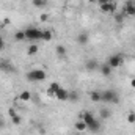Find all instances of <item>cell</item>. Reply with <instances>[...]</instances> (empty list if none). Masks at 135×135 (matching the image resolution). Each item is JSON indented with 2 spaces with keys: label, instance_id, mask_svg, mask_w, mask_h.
Here are the masks:
<instances>
[{
  "label": "cell",
  "instance_id": "obj_28",
  "mask_svg": "<svg viewBox=\"0 0 135 135\" xmlns=\"http://www.w3.org/2000/svg\"><path fill=\"white\" fill-rule=\"evenodd\" d=\"M5 49V41H3V38L0 36V50H3Z\"/></svg>",
  "mask_w": 135,
  "mask_h": 135
},
{
  "label": "cell",
  "instance_id": "obj_5",
  "mask_svg": "<svg viewBox=\"0 0 135 135\" xmlns=\"http://www.w3.org/2000/svg\"><path fill=\"white\" fill-rule=\"evenodd\" d=\"M107 65L112 68V69H115V68H121L123 65H124V55H123V54H113V55H110Z\"/></svg>",
  "mask_w": 135,
  "mask_h": 135
},
{
  "label": "cell",
  "instance_id": "obj_17",
  "mask_svg": "<svg viewBox=\"0 0 135 135\" xmlns=\"http://www.w3.org/2000/svg\"><path fill=\"white\" fill-rule=\"evenodd\" d=\"M99 71H101V74L102 75H105V77H108L110 74H112V68L108 66V65H102V66H99Z\"/></svg>",
  "mask_w": 135,
  "mask_h": 135
},
{
  "label": "cell",
  "instance_id": "obj_7",
  "mask_svg": "<svg viewBox=\"0 0 135 135\" xmlns=\"http://www.w3.org/2000/svg\"><path fill=\"white\" fill-rule=\"evenodd\" d=\"M99 9L102 13H105V14H113L116 11V2L115 0H108L107 3H104V5L99 6Z\"/></svg>",
  "mask_w": 135,
  "mask_h": 135
},
{
  "label": "cell",
  "instance_id": "obj_29",
  "mask_svg": "<svg viewBox=\"0 0 135 135\" xmlns=\"http://www.w3.org/2000/svg\"><path fill=\"white\" fill-rule=\"evenodd\" d=\"M96 2H98V3H99V6H101V5H104V3H107L108 0H96Z\"/></svg>",
  "mask_w": 135,
  "mask_h": 135
},
{
  "label": "cell",
  "instance_id": "obj_22",
  "mask_svg": "<svg viewBox=\"0 0 135 135\" xmlns=\"http://www.w3.org/2000/svg\"><path fill=\"white\" fill-rule=\"evenodd\" d=\"M14 39H16V41H25V32H24V30L16 32V35H14Z\"/></svg>",
  "mask_w": 135,
  "mask_h": 135
},
{
  "label": "cell",
  "instance_id": "obj_12",
  "mask_svg": "<svg viewBox=\"0 0 135 135\" xmlns=\"http://www.w3.org/2000/svg\"><path fill=\"white\" fill-rule=\"evenodd\" d=\"M19 101L21 102H30L32 101V93L28 90H24L19 93Z\"/></svg>",
  "mask_w": 135,
  "mask_h": 135
},
{
  "label": "cell",
  "instance_id": "obj_1",
  "mask_svg": "<svg viewBox=\"0 0 135 135\" xmlns=\"http://www.w3.org/2000/svg\"><path fill=\"white\" fill-rule=\"evenodd\" d=\"M79 119H83L88 126V131L91 132H99L101 131V121L98 118H94V115L91 112H82L79 113Z\"/></svg>",
  "mask_w": 135,
  "mask_h": 135
},
{
  "label": "cell",
  "instance_id": "obj_8",
  "mask_svg": "<svg viewBox=\"0 0 135 135\" xmlns=\"http://www.w3.org/2000/svg\"><path fill=\"white\" fill-rule=\"evenodd\" d=\"M8 115H9L11 123H13L14 126H19V124H21V121H22V119H21V115H19L14 108H9V110H8Z\"/></svg>",
  "mask_w": 135,
  "mask_h": 135
},
{
  "label": "cell",
  "instance_id": "obj_18",
  "mask_svg": "<svg viewBox=\"0 0 135 135\" xmlns=\"http://www.w3.org/2000/svg\"><path fill=\"white\" fill-rule=\"evenodd\" d=\"M0 69H2V71H6V72H11V71H13V66H11L9 61L2 60V61H0Z\"/></svg>",
  "mask_w": 135,
  "mask_h": 135
},
{
  "label": "cell",
  "instance_id": "obj_10",
  "mask_svg": "<svg viewBox=\"0 0 135 135\" xmlns=\"http://www.w3.org/2000/svg\"><path fill=\"white\" fill-rule=\"evenodd\" d=\"M74 129H75L77 132H85V131H88V126H86V123H85L83 119H77V121L74 123Z\"/></svg>",
  "mask_w": 135,
  "mask_h": 135
},
{
  "label": "cell",
  "instance_id": "obj_16",
  "mask_svg": "<svg viewBox=\"0 0 135 135\" xmlns=\"http://www.w3.org/2000/svg\"><path fill=\"white\" fill-rule=\"evenodd\" d=\"M85 68H86L88 71H94V69H99V63H98L96 60H88V61L85 63Z\"/></svg>",
  "mask_w": 135,
  "mask_h": 135
},
{
  "label": "cell",
  "instance_id": "obj_15",
  "mask_svg": "<svg viewBox=\"0 0 135 135\" xmlns=\"http://www.w3.org/2000/svg\"><path fill=\"white\" fill-rule=\"evenodd\" d=\"M88 39H90L88 38V33H85V32H82V33L77 36V41H79L80 46H86L88 44Z\"/></svg>",
  "mask_w": 135,
  "mask_h": 135
},
{
  "label": "cell",
  "instance_id": "obj_13",
  "mask_svg": "<svg viewBox=\"0 0 135 135\" xmlns=\"http://www.w3.org/2000/svg\"><path fill=\"white\" fill-rule=\"evenodd\" d=\"M52 39H54V33H52V30L44 28V30H42V38H41V41H42V42H49V41H52Z\"/></svg>",
  "mask_w": 135,
  "mask_h": 135
},
{
  "label": "cell",
  "instance_id": "obj_23",
  "mask_svg": "<svg viewBox=\"0 0 135 135\" xmlns=\"http://www.w3.org/2000/svg\"><path fill=\"white\" fill-rule=\"evenodd\" d=\"M99 115H101L102 119H107V118H110V115H112V112L108 110V108H101V112H99Z\"/></svg>",
  "mask_w": 135,
  "mask_h": 135
},
{
  "label": "cell",
  "instance_id": "obj_9",
  "mask_svg": "<svg viewBox=\"0 0 135 135\" xmlns=\"http://www.w3.org/2000/svg\"><path fill=\"white\" fill-rule=\"evenodd\" d=\"M55 98H57L58 101H61V102L68 101V98H69V91H68L66 88H63V86H61V88L55 93Z\"/></svg>",
  "mask_w": 135,
  "mask_h": 135
},
{
  "label": "cell",
  "instance_id": "obj_25",
  "mask_svg": "<svg viewBox=\"0 0 135 135\" xmlns=\"http://www.w3.org/2000/svg\"><path fill=\"white\" fill-rule=\"evenodd\" d=\"M75 99H77V93L69 91V98H68V101H75Z\"/></svg>",
  "mask_w": 135,
  "mask_h": 135
},
{
  "label": "cell",
  "instance_id": "obj_3",
  "mask_svg": "<svg viewBox=\"0 0 135 135\" xmlns=\"http://www.w3.org/2000/svg\"><path fill=\"white\" fill-rule=\"evenodd\" d=\"M24 32H25V39L30 41V42L41 41V38H42V30L38 28V27H27Z\"/></svg>",
  "mask_w": 135,
  "mask_h": 135
},
{
  "label": "cell",
  "instance_id": "obj_14",
  "mask_svg": "<svg viewBox=\"0 0 135 135\" xmlns=\"http://www.w3.org/2000/svg\"><path fill=\"white\" fill-rule=\"evenodd\" d=\"M55 54H57L60 58H65L68 55V49L65 46H57V47H55Z\"/></svg>",
  "mask_w": 135,
  "mask_h": 135
},
{
  "label": "cell",
  "instance_id": "obj_31",
  "mask_svg": "<svg viewBox=\"0 0 135 135\" xmlns=\"http://www.w3.org/2000/svg\"><path fill=\"white\" fill-rule=\"evenodd\" d=\"M88 2H91V3H94V2H96V0H88Z\"/></svg>",
  "mask_w": 135,
  "mask_h": 135
},
{
  "label": "cell",
  "instance_id": "obj_20",
  "mask_svg": "<svg viewBox=\"0 0 135 135\" xmlns=\"http://www.w3.org/2000/svg\"><path fill=\"white\" fill-rule=\"evenodd\" d=\"M38 50H39V47H38V44H30V46H28V49H27V54H28V55H36V54H38Z\"/></svg>",
  "mask_w": 135,
  "mask_h": 135
},
{
  "label": "cell",
  "instance_id": "obj_30",
  "mask_svg": "<svg viewBox=\"0 0 135 135\" xmlns=\"http://www.w3.org/2000/svg\"><path fill=\"white\" fill-rule=\"evenodd\" d=\"M131 86H132V88H135V77L131 80Z\"/></svg>",
  "mask_w": 135,
  "mask_h": 135
},
{
  "label": "cell",
  "instance_id": "obj_6",
  "mask_svg": "<svg viewBox=\"0 0 135 135\" xmlns=\"http://www.w3.org/2000/svg\"><path fill=\"white\" fill-rule=\"evenodd\" d=\"M123 14H124V17H135V2L134 0H127L124 3Z\"/></svg>",
  "mask_w": 135,
  "mask_h": 135
},
{
  "label": "cell",
  "instance_id": "obj_26",
  "mask_svg": "<svg viewBox=\"0 0 135 135\" xmlns=\"http://www.w3.org/2000/svg\"><path fill=\"white\" fill-rule=\"evenodd\" d=\"M39 19H41V22H46V21H49V14H47V13H42V14L39 16Z\"/></svg>",
  "mask_w": 135,
  "mask_h": 135
},
{
  "label": "cell",
  "instance_id": "obj_27",
  "mask_svg": "<svg viewBox=\"0 0 135 135\" xmlns=\"http://www.w3.org/2000/svg\"><path fill=\"white\" fill-rule=\"evenodd\" d=\"M123 19H124V14H123V13L115 16V21H116V22H123Z\"/></svg>",
  "mask_w": 135,
  "mask_h": 135
},
{
  "label": "cell",
  "instance_id": "obj_19",
  "mask_svg": "<svg viewBox=\"0 0 135 135\" xmlns=\"http://www.w3.org/2000/svg\"><path fill=\"white\" fill-rule=\"evenodd\" d=\"M90 99L93 102H101V91H98V90L91 91V93H90Z\"/></svg>",
  "mask_w": 135,
  "mask_h": 135
},
{
  "label": "cell",
  "instance_id": "obj_32",
  "mask_svg": "<svg viewBox=\"0 0 135 135\" xmlns=\"http://www.w3.org/2000/svg\"><path fill=\"white\" fill-rule=\"evenodd\" d=\"M0 27H2V22H0Z\"/></svg>",
  "mask_w": 135,
  "mask_h": 135
},
{
  "label": "cell",
  "instance_id": "obj_4",
  "mask_svg": "<svg viewBox=\"0 0 135 135\" xmlns=\"http://www.w3.org/2000/svg\"><path fill=\"white\" fill-rule=\"evenodd\" d=\"M27 79L30 82H42L47 79V72L44 69H32L27 72Z\"/></svg>",
  "mask_w": 135,
  "mask_h": 135
},
{
  "label": "cell",
  "instance_id": "obj_21",
  "mask_svg": "<svg viewBox=\"0 0 135 135\" xmlns=\"http://www.w3.org/2000/svg\"><path fill=\"white\" fill-rule=\"evenodd\" d=\"M32 3H33V6H36V8H44L47 5V0H32Z\"/></svg>",
  "mask_w": 135,
  "mask_h": 135
},
{
  "label": "cell",
  "instance_id": "obj_11",
  "mask_svg": "<svg viewBox=\"0 0 135 135\" xmlns=\"http://www.w3.org/2000/svg\"><path fill=\"white\" fill-rule=\"evenodd\" d=\"M60 88H61V85H60L58 82H52V83L49 85V88H47V94H49V96H55V93H57Z\"/></svg>",
  "mask_w": 135,
  "mask_h": 135
},
{
  "label": "cell",
  "instance_id": "obj_24",
  "mask_svg": "<svg viewBox=\"0 0 135 135\" xmlns=\"http://www.w3.org/2000/svg\"><path fill=\"white\" fill-rule=\"evenodd\" d=\"M126 119H127V123H129V124H134V123H135V112H129Z\"/></svg>",
  "mask_w": 135,
  "mask_h": 135
},
{
  "label": "cell",
  "instance_id": "obj_2",
  "mask_svg": "<svg viewBox=\"0 0 135 135\" xmlns=\"http://www.w3.org/2000/svg\"><path fill=\"white\" fill-rule=\"evenodd\" d=\"M101 102H104V104H118L119 96L115 90H105V91H101Z\"/></svg>",
  "mask_w": 135,
  "mask_h": 135
}]
</instances>
